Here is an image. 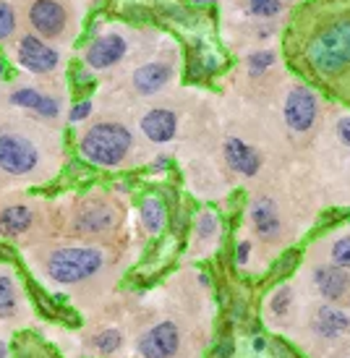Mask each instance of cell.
<instances>
[{"mask_svg":"<svg viewBox=\"0 0 350 358\" xmlns=\"http://www.w3.org/2000/svg\"><path fill=\"white\" fill-rule=\"evenodd\" d=\"M291 306H293V290L288 288V285H282L280 290H275V296H272V301H270L272 314L285 317V314H291Z\"/></svg>","mask_w":350,"mask_h":358,"instance_id":"obj_22","label":"cell"},{"mask_svg":"<svg viewBox=\"0 0 350 358\" xmlns=\"http://www.w3.org/2000/svg\"><path fill=\"white\" fill-rule=\"evenodd\" d=\"M251 348L256 350V353H261V350H267V340L261 338V335H256V338L251 340Z\"/></svg>","mask_w":350,"mask_h":358,"instance_id":"obj_35","label":"cell"},{"mask_svg":"<svg viewBox=\"0 0 350 358\" xmlns=\"http://www.w3.org/2000/svg\"><path fill=\"white\" fill-rule=\"evenodd\" d=\"M165 220H168V212H165L162 199L147 196V199L141 201V222H144V228L150 230L152 236H157L165 228Z\"/></svg>","mask_w":350,"mask_h":358,"instance_id":"obj_18","label":"cell"},{"mask_svg":"<svg viewBox=\"0 0 350 358\" xmlns=\"http://www.w3.org/2000/svg\"><path fill=\"white\" fill-rule=\"evenodd\" d=\"M332 264L350 269V236H342V238L335 241V246H332Z\"/></svg>","mask_w":350,"mask_h":358,"instance_id":"obj_25","label":"cell"},{"mask_svg":"<svg viewBox=\"0 0 350 358\" xmlns=\"http://www.w3.org/2000/svg\"><path fill=\"white\" fill-rule=\"evenodd\" d=\"M19 63L31 73H50L60 63L58 52L50 45H45L40 37H24L19 45Z\"/></svg>","mask_w":350,"mask_h":358,"instance_id":"obj_8","label":"cell"},{"mask_svg":"<svg viewBox=\"0 0 350 358\" xmlns=\"http://www.w3.org/2000/svg\"><path fill=\"white\" fill-rule=\"evenodd\" d=\"M0 358H8V345L0 340Z\"/></svg>","mask_w":350,"mask_h":358,"instance_id":"obj_37","label":"cell"},{"mask_svg":"<svg viewBox=\"0 0 350 358\" xmlns=\"http://www.w3.org/2000/svg\"><path fill=\"white\" fill-rule=\"evenodd\" d=\"M311 329L319 335V338H327V340H335L345 335L350 329V317L342 311V308H335V306H321L314 319H311Z\"/></svg>","mask_w":350,"mask_h":358,"instance_id":"obj_14","label":"cell"},{"mask_svg":"<svg viewBox=\"0 0 350 358\" xmlns=\"http://www.w3.org/2000/svg\"><path fill=\"white\" fill-rule=\"evenodd\" d=\"M16 29V16H13V8H10L6 0H0V40L10 37Z\"/></svg>","mask_w":350,"mask_h":358,"instance_id":"obj_26","label":"cell"},{"mask_svg":"<svg viewBox=\"0 0 350 358\" xmlns=\"http://www.w3.org/2000/svg\"><path fill=\"white\" fill-rule=\"evenodd\" d=\"M212 0H194V6H201V8H204V6H210Z\"/></svg>","mask_w":350,"mask_h":358,"instance_id":"obj_38","label":"cell"},{"mask_svg":"<svg viewBox=\"0 0 350 358\" xmlns=\"http://www.w3.org/2000/svg\"><path fill=\"white\" fill-rule=\"evenodd\" d=\"M337 139H340L345 147H350V115L348 118H340V123H337Z\"/></svg>","mask_w":350,"mask_h":358,"instance_id":"obj_33","label":"cell"},{"mask_svg":"<svg viewBox=\"0 0 350 358\" xmlns=\"http://www.w3.org/2000/svg\"><path fill=\"white\" fill-rule=\"evenodd\" d=\"M92 345L100 350L102 356H112V353H118L120 345H123V335H120L118 329H102L100 335H94Z\"/></svg>","mask_w":350,"mask_h":358,"instance_id":"obj_20","label":"cell"},{"mask_svg":"<svg viewBox=\"0 0 350 358\" xmlns=\"http://www.w3.org/2000/svg\"><path fill=\"white\" fill-rule=\"evenodd\" d=\"M170 79H173V69L168 63H162V60L147 63V66L133 71V87H136L139 94H154V92H160Z\"/></svg>","mask_w":350,"mask_h":358,"instance_id":"obj_15","label":"cell"},{"mask_svg":"<svg viewBox=\"0 0 350 358\" xmlns=\"http://www.w3.org/2000/svg\"><path fill=\"white\" fill-rule=\"evenodd\" d=\"M272 63H275V52H270V50L251 52L249 55V73L251 76H261L267 69H272Z\"/></svg>","mask_w":350,"mask_h":358,"instance_id":"obj_23","label":"cell"},{"mask_svg":"<svg viewBox=\"0 0 350 358\" xmlns=\"http://www.w3.org/2000/svg\"><path fill=\"white\" fill-rule=\"evenodd\" d=\"M233 356V343L231 340H225V343H220L217 348H214V358H231Z\"/></svg>","mask_w":350,"mask_h":358,"instance_id":"obj_34","label":"cell"},{"mask_svg":"<svg viewBox=\"0 0 350 358\" xmlns=\"http://www.w3.org/2000/svg\"><path fill=\"white\" fill-rule=\"evenodd\" d=\"M280 10H282V0H251L249 6L251 16H261V19L277 16Z\"/></svg>","mask_w":350,"mask_h":358,"instance_id":"obj_24","label":"cell"},{"mask_svg":"<svg viewBox=\"0 0 350 358\" xmlns=\"http://www.w3.org/2000/svg\"><path fill=\"white\" fill-rule=\"evenodd\" d=\"M298 264V251H291L288 257L280 259V264H277V272L275 275H280V278H285V275H291V269Z\"/></svg>","mask_w":350,"mask_h":358,"instance_id":"obj_30","label":"cell"},{"mask_svg":"<svg viewBox=\"0 0 350 358\" xmlns=\"http://www.w3.org/2000/svg\"><path fill=\"white\" fill-rule=\"evenodd\" d=\"M314 282L319 293L327 301H340L350 288V275L342 267L332 264V267H316L314 269Z\"/></svg>","mask_w":350,"mask_h":358,"instance_id":"obj_13","label":"cell"},{"mask_svg":"<svg viewBox=\"0 0 350 358\" xmlns=\"http://www.w3.org/2000/svg\"><path fill=\"white\" fill-rule=\"evenodd\" d=\"M19 311V293H16V282L10 275L0 272V319L16 317Z\"/></svg>","mask_w":350,"mask_h":358,"instance_id":"obj_19","label":"cell"},{"mask_svg":"<svg viewBox=\"0 0 350 358\" xmlns=\"http://www.w3.org/2000/svg\"><path fill=\"white\" fill-rule=\"evenodd\" d=\"M40 92L37 90H16L13 94H10V102L13 105H19V108H29L34 110L37 108V102H40Z\"/></svg>","mask_w":350,"mask_h":358,"instance_id":"obj_27","label":"cell"},{"mask_svg":"<svg viewBox=\"0 0 350 358\" xmlns=\"http://www.w3.org/2000/svg\"><path fill=\"white\" fill-rule=\"evenodd\" d=\"M89 115H92V102H89V100L76 102V105L71 108V113H68V118L73 120V123H81V120L89 118Z\"/></svg>","mask_w":350,"mask_h":358,"instance_id":"obj_29","label":"cell"},{"mask_svg":"<svg viewBox=\"0 0 350 358\" xmlns=\"http://www.w3.org/2000/svg\"><path fill=\"white\" fill-rule=\"evenodd\" d=\"M102 264H105V257L100 249H89V246L58 249L48 259V275L60 285H76V282L94 278Z\"/></svg>","mask_w":350,"mask_h":358,"instance_id":"obj_3","label":"cell"},{"mask_svg":"<svg viewBox=\"0 0 350 358\" xmlns=\"http://www.w3.org/2000/svg\"><path fill=\"white\" fill-rule=\"evenodd\" d=\"M141 131H144V136L150 141H154V144H168V141H173L175 134H178V118H175L173 110L154 108L141 118Z\"/></svg>","mask_w":350,"mask_h":358,"instance_id":"obj_11","label":"cell"},{"mask_svg":"<svg viewBox=\"0 0 350 358\" xmlns=\"http://www.w3.org/2000/svg\"><path fill=\"white\" fill-rule=\"evenodd\" d=\"M267 348L272 350V356L275 358H293V350L288 348L285 340H272V343H267Z\"/></svg>","mask_w":350,"mask_h":358,"instance_id":"obj_31","label":"cell"},{"mask_svg":"<svg viewBox=\"0 0 350 358\" xmlns=\"http://www.w3.org/2000/svg\"><path fill=\"white\" fill-rule=\"evenodd\" d=\"M29 21L42 37H58L66 27V8L58 0H34L29 8Z\"/></svg>","mask_w":350,"mask_h":358,"instance_id":"obj_9","label":"cell"},{"mask_svg":"<svg viewBox=\"0 0 350 358\" xmlns=\"http://www.w3.org/2000/svg\"><path fill=\"white\" fill-rule=\"evenodd\" d=\"M34 113H40L42 118H55L60 113V105L55 97H48V94H42L40 102H37V108H34Z\"/></svg>","mask_w":350,"mask_h":358,"instance_id":"obj_28","label":"cell"},{"mask_svg":"<svg viewBox=\"0 0 350 358\" xmlns=\"http://www.w3.org/2000/svg\"><path fill=\"white\" fill-rule=\"evenodd\" d=\"M168 165H170V159H168V157H157V159H154V165H152V168H154V170H165Z\"/></svg>","mask_w":350,"mask_h":358,"instance_id":"obj_36","label":"cell"},{"mask_svg":"<svg viewBox=\"0 0 350 358\" xmlns=\"http://www.w3.org/2000/svg\"><path fill=\"white\" fill-rule=\"evenodd\" d=\"M222 152H225V162H228L235 173H240V176L254 178V176L259 173V168H261L259 152L254 150V147H249L246 141L228 139V141H225V150H222Z\"/></svg>","mask_w":350,"mask_h":358,"instance_id":"obj_12","label":"cell"},{"mask_svg":"<svg viewBox=\"0 0 350 358\" xmlns=\"http://www.w3.org/2000/svg\"><path fill=\"white\" fill-rule=\"evenodd\" d=\"M40 162V150L27 136L0 134V170L8 176H29Z\"/></svg>","mask_w":350,"mask_h":358,"instance_id":"obj_4","label":"cell"},{"mask_svg":"<svg viewBox=\"0 0 350 358\" xmlns=\"http://www.w3.org/2000/svg\"><path fill=\"white\" fill-rule=\"evenodd\" d=\"M196 236H199L201 243H210L220 236V220L214 212H204L199 220H196Z\"/></svg>","mask_w":350,"mask_h":358,"instance_id":"obj_21","label":"cell"},{"mask_svg":"<svg viewBox=\"0 0 350 358\" xmlns=\"http://www.w3.org/2000/svg\"><path fill=\"white\" fill-rule=\"evenodd\" d=\"M31 225V209L24 204H13L0 212V236L6 238H16Z\"/></svg>","mask_w":350,"mask_h":358,"instance_id":"obj_17","label":"cell"},{"mask_svg":"<svg viewBox=\"0 0 350 358\" xmlns=\"http://www.w3.org/2000/svg\"><path fill=\"white\" fill-rule=\"evenodd\" d=\"M3 73H6V63L0 60V79H3Z\"/></svg>","mask_w":350,"mask_h":358,"instance_id":"obj_39","label":"cell"},{"mask_svg":"<svg viewBox=\"0 0 350 358\" xmlns=\"http://www.w3.org/2000/svg\"><path fill=\"white\" fill-rule=\"evenodd\" d=\"M249 215L256 233H259V238L270 241V243L280 238L282 222H280V215H277V204L270 196H259V199L251 201Z\"/></svg>","mask_w":350,"mask_h":358,"instance_id":"obj_10","label":"cell"},{"mask_svg":"<svg viewBox=\"0 0 350 358\" xmlns=\"http://www.w3.org/2000/svg\"><path fill=\"white\" fill-rule=\"evenodd\" d=\"M309 66L324 79H335L350 69V16H335L314 31L306 45Z\"/></svg>","mask_w":350,"mask_h":358,"instance_id":"obj_1","label":"cell"},{"mask_svg":"<svg viewBox=\"0 0 350 358\" xmlns=\"http://www.w3.org/2000/svg\"><path fill=\"white\" fill-rule=\"evenodd\" d=\"M249 257H251V243L249 241H240L238 246H235V264L243 267V264L249 262Z\"/></svg>","mask_w":350,"mask_h":358,"instance_id":"obj_32","label":"cell"},{"mask_svg":"<svg viewBox=\"0 0 350 358\" xmlns=\"http://www.w3.org/2000/svg\"><path fill=\"white\" fill-rule=\"evenodd\" d=\"M316 115H319L316 94L309 87H303V84L293 87L291 94L285 97V123L291 126V131L306 134L316 123Z\"/></svg>","mask_w":350,"mask_h":358,"instance_id":"obj_5","label":"cell"},{"mask_svg":"<svg viewBox=\"0 0 350 358\" xmlns=\"http://www.w3.org/2000/svg\"><path fill=\"white\" fill-rule=\"evenodd\" d=\"M115 225V212L108 204H92V207L81 209V215L76 217V228L81 233H102Z\"/></svg>","mask_w":350,"mask_h":358,"instance_id":"obj_16","label":"cell"},{"mask_svg":"<svg viewBox=\"0 0 350 358\" xmlns=\"http://www.w3.org/2000/svg\"><path fill=\"white\" fill-rule=\"evenodd\" d=\"M133 147V136L120 123H97L79 141L81 157L94 168H118L129 157Z\"/></svg>","mask_w":350,"mask_h":358,"instance_id":"obj_2","label":"cell"},{"mask_svg":"<svg viewBox=\"0 0 350 358\" xmlns=\"http://www.w3.org/2000/svg\"><path fill=\"white\" fill-rule=\"evenodd\" d=\"M126 50H129V42L123 40L120 34H102V37H97V40L87 48L84 60H87L89 69L105 71V69H112L115 63H120L123 55H126Z\"/></svg>","mask_w":350,"mask_h":358,"instance_id":"obj_7","label":"cell"},{"mask_svg":"<svg viewBox=\"0 0 350 358\" xmlns=\"http://www.w3.org/2000/svg\"><path fill=\"white\" fill-rule=\"evenodd\" d=\"M141 358H173L180 348V332L173 322H160L139 338Z\"/></svg>","mask_w":350,"mask_h":358,"instance_id":"obj_6","label":"cell"}]
</instances>
